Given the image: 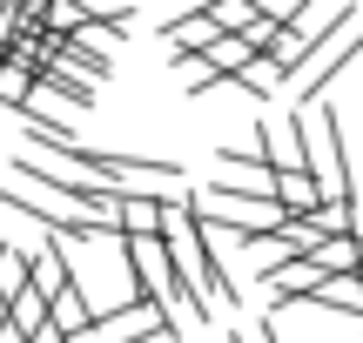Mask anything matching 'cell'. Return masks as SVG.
I'll use <instances>...</instances> for the list:
<instances>
[{"label": "cell", "mask_w": 363, "mask_h": 343, "mask_svg": "<svg viewBox=\"0 0 363 343\" xmlns=\"http://www.w3.org/2000/svg\"><path fill=\"white\" fill-rule=\"evenodd\" d=\"M27 94H34V74L13 61H0V108H27Z\"/></svg>", "instance_id": "obj_11"}, {"label": "cell", "mask_w": 363, "mask_h": 343, "mask_svg": "<svg viewBox=\"0 0 363 343\" xmlns=\"http://www.w3.org/2000/svg\"><path fill=\"white\" fill-rule=\"evenodd\" d=\"M208 21H216L222 34H249V21H256V0H208Z\"/></svg>", "instance_id": "obj_10"}, {"label": "cell", "mask_w": 363, "mask_h": 343, "mask_svg": "<svg viewBox=\"0 0 363 343\" xmlns=\"http://www.w3.org/2000/svg\"><path fill=\"white\" fill-rule=\"evenodd\" d=\"M0 343H27V337H21V330H7V323H0Z\"/></svg>", "instance_id": "obj_13"}, {"label": "cell", "mask_w": 363, "mask_h": 343, "mask_svg": "<svg viewBox=\"0 0 363 343\" xmlns=\"http://www.w3.org/2000/svg\"><path fill=\"white\" fill-rule=\"evenodd\" d=\"M189 202V189L182 196H115V223H121V236H162V223Z\"/></svg>", "instance_id": "obj_3"}, {"label": "cell", "mask_w": 363, "mask_h": 343, "mask_svg": "<svg viewBox=\"0 0 363 343\" xmlns=\"http://www.w3.org/2000/svg\"><path fill=\"white\" fill-rule=\"evenodd\" d=\"M155 343H182V337H155Z\"/></svg>", "instance_id": "obj_14"}, {"label": "cell", "mask_w": 363, "mask_h": 343, "mask_svg": "<svg viewBox=\"0 0 363 343\" xmlns=\"http://www.w3.org/2000/svg\"><path fill=\"white\" fill-rule=\"evenodd\" d=\"M310 303H316V310H343V317H357V323H363V283H350V276H330L323 290L310 296Z\"/></svg>", "instance_id": "obj_8"}, {"label": "cell", "mask_w": 363, "mask_h": 343, "mask_svg": "<svg viewBox=\"0 0 363 343\" xmlns=\"http://www.w3.org/2000/svg\"><path fill=\"white\" fill-rule=\"evenodd\" d=\"M202 61H208V67H216V74H222V81H235V74H242V67H249V61H256V47H249V40H242V34H222V40H216V47H208V54H202Z\"/></svg>", "instance_id": "obj_7"}, {"label": "cell", "mask_w": 363, "mask_h": 343, "mask_svg": "<svg viewBox=\"0 0 363 343\" xmlns=\"http://www.w3.org/2000/svg\"><path fill=\"white\" fill-rule=\"evenodd\" d=\"M262 283H269V296H276V303H296V296H316V290H323L330 276H323V269L310 263V256H283V263H276V269H269Z\"/></svg>", "instance_id": "obj_5"}, {"label": "cell", "mask_w": 363, "mask_h": 343, "mask_svg": "<svg viewBox=\"0 0 363 343\" xmlns=\"http://www.w3.org/2000/svg\"><path fill=\"white\" fill-rule=\"evenodd\" d=\"M169 61H189V54H208L222 40V27L208 21V7H195V13H182V21H169Z\"/></svg>", "instance_id": "obj_6"}, {"label": "cell", "mask_w": 363, "mask_h": 343, "mask_svg": "<svg viewBox=\"0 0 363 343\" xmlns=\"http://www.w3.org/2000/svg\"><path fill=\"white\" fill-rule=\"evenodd\" d=\"M276 81H283V74H276V67H269V61L256 54V61H249L242 74L229 81V88H242V94H262V101H269V94H276Z\"/></svg>", "instance_id": "obj_12"}, {"label": "cell", "mask_w": 363, "mask_h": 343, "mask_svg": "<svg viewBox=\"0 0 363 343\" xmlns=\"http://www.w3.org/2000/svg\"><path fill=\"white\" fill-rule=\"evenodd\" d=\"M296 121H303V169H310V182L323 189L330 202H350V148H343V115L330 101H310V108H296Z\"/></svg>", "instance_id": "obj_1"}, {"label": "cell", "mask_w": 363, "mask_h": 343, "mask_svg": "<svg viewBox=\"0 0 363 343\" xmlns=\"http://www.w3.org/2000/svg\"><path fill=\"white\" fill-rule=\"evenodd\" d=\"M216 175H208V189L216 196H256V202H276V169L256 155V148H216Z\"/></svg>", "instance_id": "obj_2"}, {"label": "cell", "mask_w": 363, "mask_h": 343, "mask_svg": "<svg viewBox=\"0 0 363 343\" xmlns=\"http://www.w3.org/2000/svg\"><path fill=\"white\" fill-rule=\"evenodd\" d=\"M21 290H27V249L21 242H0V296L13 303Z\"/></svg>", "instance_id": "obj_9"}, {"label": "cell", "mask_w": 363, "mask_h": 343, "mask_svg": "<svg viewBox=\"0 0 363 343\" xmlns=\"http://www.w3.org/2000/svg\"><path fill=\"white\" fill-rule=\"evenodd\" d=\"M88 323H94L88 290H81V283H67V290L48 303V330H54V343H81V337H88Z\"/></svg>", "instance_id": "obj_4"}]
</instances>
